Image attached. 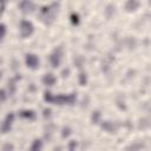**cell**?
<instances>
[{"instance_id":"16","label":"cell","mask_w":151,"mask_h":151,"mask_svg":"<svg viewBox=\"0 0 151 151\" xmlns=\"http://www.w3.org/2000/svg\"><path fill=\"white\" fill-rule=\"evenodd\" d=\"M6 99V96H5V91L4 90H0V100H5Z\"/></svg>"},{"instance_id":"2","label":"cell","mask_w":151,"mask_h":151,"mask_svg":"<svg viewBox=\"0 0 151 151\" xmlns=\"http://www.w3.org/2000/svg\"><path fill=\"white\" fill-rule=\"evenodd\" d=\"M33 25L31 21H27V20H22L20 22V33H21V37L22 38H26L28 35H31L33 33Z\"/></svg>"},{"instance_id":"4","label":"cell","mask_w":151,"mask_h":151,"mask_svg":"<svg viewBox=\"0 0 151 151\" xmlns=\"http://www.w3.org/2000/svg\"><path fill=\"white\" fill-rule=\"evenodd\" d=\"M26 65L31 68H37L39 65V58L35 54H26Z\"/></svg>"},{"instance_id":"14","label":"cell","mask_w":151,"mask_h":151,"mask_svg":"<svg viewBox=\"0 0 151 151\" xmlns=\"http://www.w3.org/2000/svg\"><path fill=\"white\" fill-rule=\"evenodd\" d=\"M52 99H53V97H52L51 92H45V100L46 101H52Z\"/></svg>"},{"instance_id":"9","label":"cell","mask_w":151,"mask_h":151,"mask_svg":"<svg viewBox=\"0 0 151 151\" xmlns=\"http://www.w3.org/2000/svg\"><path fill=\"white\" fill-rule=\"evenodd\" d=\"M137 6H138V2H136V1H129V2L126 4V8H127L129 11L134 9Z\"/></svg>"},{"instance_id":"11","label":"cell","mask_w":151,"mask_h":151,"mask_svg":"<svg viewBox=\"0 0 151 151\" xmlns=\"http://www.w3.org/2000/svg\"><path fill=\"white\" fill-rule=\"evenodd\" d=\"M71 21H72V24L77 25V24L79 22V15L76 14V13H72V14H71Z\"/></svg>"},{"instance_id":"5","label":"cell","mask_w":151,"mask_h":151,"mask_svg":"<svg viewBox=\"0 0 151 151\" xmlns=\"http://www.w3.org/2000/svg\"><path fill=\"white\" fill-rule=\"evenodd\" d=\"M13 120H14V114H13V113H9V114H7V117H6L5 122H4L2 126H1V130H2L4 132H7V131H9V129H11V126H12V123H13Z\"/></svg>"},{"instance_id":"7","label":"cell","mask_w":151,"mask_h":151,"mask_svg":"<svg viewBox=\"0 0 151 151\" xmlns=\"http://www.w3.org/2000/svg\"><path fill=\"white\" fill-rule=\"evenodd\" d=\"M41 147H42L41 140H40V139H35V140L32 143L29 151H41Z\"/></svg>"},{"instance_id":"13","label":"cell","mask_w":151,"mask_h":151,"mask_svg":"<svg viewBox=\"0 0 151 151\" xmlns=\"http://www.w3.org/2000/svg\"><path fill=\"white\" fill-rule=\"evenodd\" d=\"M5 34H6V26L4 24H0V40H2Z\"/></svg>"},{"instance_id":"8","label":"cell","mask_w":151,"mask_h":151,"mask_svg":"<svg viewBox=\"0 0 151 151\" xmlns=\"http://www.w3.org/2000/svg\"><path fill=\"white\" fill-rule=\"evenodd\" d=\"M20 117L32 119V118H34V112L32 110H25V111H21L20 112Z\"/></svg>"},{"instance_id":"15","label":"cell","mask_w":151,"mask_h":151,"mask_svg":"<svg viewBox=\"0 0 151 151\" xmlns=\"http://www.w3.org/2000/svg\"><path fill=\"white\" fill-rule=\"evenodd\" d=\"M12 150H13V145L7 144V145L4 146V151H12Z\"/></svg>"},{"instance_id":"12","label":"cell","mask_w":151,"mask_h":151,"mask_svg":"<svg viewBox=\"0 0 151 151\" xmlns=\"http://www.w3.org/2000/svg\"><path fill=\"white\" fill-rule=\"evenodd\" d=\"M99 118H100V113H99L98 111H96V112H93V114H92V122H93L94 124H97V123H98V120H99Z\"/></svg>"},{"instance_id":"1","label":"cell","mask_w":151,"mask_h":151,"mask_svg":"<svg viewBox=\"0 0 151 151\" xmlns=\"http://www.w3.org/2000/svg\"><path fill=\"white\" fill-rule=\"evenodd\" d=\"M76 100V94L72 93V94H60L58 97H53L52 101H55L57 104L59 105H63V104H73Z\"/></svg>"},{"instance_id":"6","label":"cell","mask_w":151,"mask_h":151,"mask_svg":"<svg viewBox=\"0 0 151 151\" xmlns=\"http://www.w3.org/2000/svg\"><path fill=\"white\" fill-rule=\"evenodd\" d=\"M42 83H44L45 85H47V86H52V85L55 83V77H54L52 73H47V74L44 76Z\"/></svg>"},{"instance_id":"17","label":"cell","mask_w":151,"mask_h":151,"mask_svg":"<svg viewBox=\"0 0 151 151\" xmlns=\"http://www.w3.org/2000/svg\"><path fill=\"white\" fill-rule=\"evenodd\" d=\"M50 113H51V110H50V109L44 110V116H45V117H50Z\"/></svg>"},{"instance_id":"10","label":"cell","mask_w":151,"mask_h":151,"mask_svg":"<svg viewBox=\"0 0 151 151\" xmlns=\"http://www.w3.org/2000/svg\"><path fill=\"white\" fill-rule=\"evenodd\" d=\"M86 80H87V78H86V73H80L79 74V83H80V85H85L86 84Z\"/></svg>"},{"instance_id":"3","label":"cell","mask_w":151,"mask_h":151,"mask_svg":"<svg viewBox=\"0 0 151 151\" xmlns=\"http://www.w3.org/2000/svg\"><path fill=\"white\" fill-rule=\"evenodd\" d=\"M61 55H63V53H61V50H60V48L55 50V51L51 54L50 60H51V64H52L53 67H58V66L60 65V63H61Z\"/></svg>"}]
</instances>
